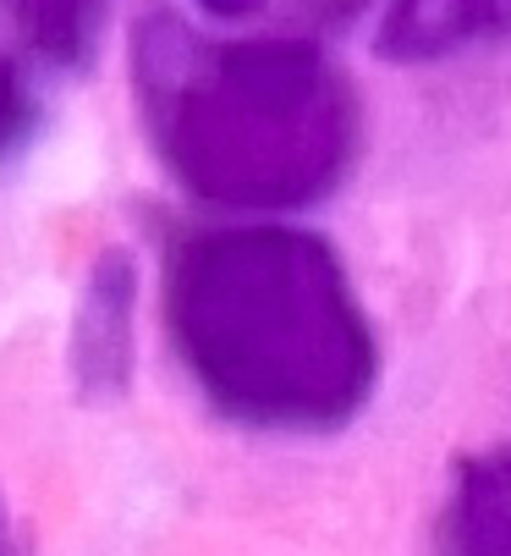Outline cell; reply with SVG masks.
Here are the masks:
<instances>
[{
    "mask_svg": "<svg viewBox=\"0 0 511 556\" xmlns=\"http://www.w3.org/2000/svg\"><path fill=\"white\" fill-rule=\"evenodd\" d=\"M165 326L209 403L265 430H324L374 391V331L341 260L292 226L199 231L170 254Z\"/></svg>",
    "mask_w": 511,
    "mask_h": 556,
    "instance_id": "6da1fadb",
    "label": "cell"
},
{
    "mask_svg": "<svg viewBox=\"0 0 511 556\" xmlns=\"http://www.w3.org/2000/svg\"><path fill=\"white\" fill-rule=\"evenodd\" d=\"M132 72L154 154L199 199L308 204L341 182L358 149V94L308 39H209L177 12H149Z\"/></svg>",
    "mask_w": 511,
    "mask_h": 556,
    "instance_id": "7a4b0ae2",
    "label": "cell"
},
{
    "mask_svg": "<svg viewBox=\"0 0 511 556\" xmlns=\"http://www.w3.org/2000/svg\"><path fill=\"white\" fill-rule=\"evenodd\" d=\"M489 39H511V0H391L380 28L396 61H440Z\"/></svg>",
    "mask_w": 511,
    "mask_h": 556,
    "instance_id": "3957f363",
    "label": "cell"
},
{
    "mask_svg": "<svg viewBox=\"0 0 511 556\" xmlns=\"http://www.w3.org/2000/svg\"><path fill=\"white\" fill-rule=\"evenodd\" d=\"M440 556H511V446L473 452L446 496Z\"/></svg>",
    "mask_w": 511,
    "mask_h": 556,
    "instance_id": "277c9868",
    "label": "cell"
},
{
    "mask_svg": "<svg viewBox=\"0 0 511 556\" xmlns=\"http://www.w3.org/2000/svg\"><path fill=\"white\" fill-rule=\"evenodd\" d=\"M17 39L44 61H82L94 50L111 0H0Z\"/></svg>",
    "mask_w": 511,
    "mask_h": 556,
    "instance_id": "5b68a950",
    "label": "cell"
},
{
    "mask_svg": "<svg viewBox=\"0 0 511 556\" xmlns=\"http://www.w3.org/2000/svg\"><path fill=\"white\" fill-rule=\"evenodd\" d=\"M127 292H132L127 260H105L89 303H82V320H77L82 375H116L127 364Z\"/></svg>",
    "mask_w": 511,
    "mask_h": 556,
    "instance_id": "8992f818",
    "label": "cell"
},
{
    "mask_svg": "<svg viewBox=\"0 0 511 556\" xmlns=\"http://www.w3.org/2000/svg\"><path fill=\"white\" fill-rule=\"evenodd\" d=\"M363 0H199V12L220 17V23H247V17H276L292 12L303 23H347Z\"/></svg>",
    "mask_w": 511,
    "mask_h": 556,
    "instance_id": "52a82bcc",
    "label": "cell"
},
{
    "mask_svg": "<svg viewBox=\"0 0 511 556\" xmlns=\"http://www.w3.org/2000/svg\"><path fill=\"white\" fill-rule=\"evenodd\" d=\"M28 127V89H23V72L0 55V154H7Z\"/></svg>",
    "mask_w": 511,
    "mask_h": 556,
    "instance_id": "ba28073f",
    "label": "cell"
},
{
    "mask_svg": "<svg viewBox=\"0 0 511 556\" xmlns=\"http://www.w3.org/2000/svg\"><path fill=\"white\" fill-rule=\"evenodd\" d=\"M0 556H7V518H0Z\"/></svg>",
    "mask_w": 511,
    "mask_h": 556,
    "instance_id": "9c48e42d",
    "label": "cell"
}]
</instances>
